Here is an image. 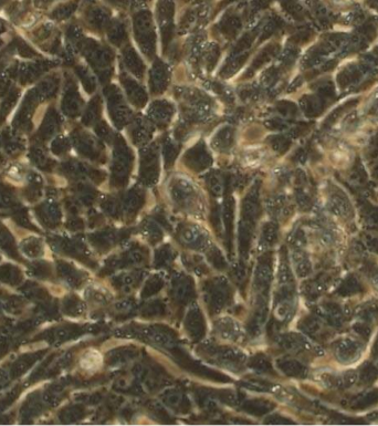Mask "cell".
<instances>
[{"label": "cell", "instance_id": "cell-8", "mask_svg": "<svg viewBox=\"0 0 378 426\" xmlns=\"http://www.w3.org/2000/svg\"><path fill=\"white\" fill-rule=\"evenodd\" d=\"M353 330L357 334L358 336H361L362 338H364L365 340L369 338L370 334H372V328L369 327V324L366 322H357L355 323L353 326Z\"/></svg>", "mask_w": 378, "mask_h": 426}, {"label": "cell", "instance_id": "cell-11", "mask_svg": "<svg viewBox=\"0 0 378 426\" xmlns=\"http://www.w3.org/2000/svg\"><path fill=\"white\" fill-rule=\"evenodd\" d=\"M305 328H307L308 334L315 335L318 331H321V324H319L318 320H310Z\"/></svg>", "mask_w": 378, "mask_h": 426}, {"label": "cell", "instance_id": "cell-4", "mask_svg": "<svg viewBox=\"0 0 378 426\" xmlns=\"http://www.w3.org/2000/svg\"><path fill=\"white\" fill-rule=\"evenodd\" d=\"M378 404V390L374 388L370 391L360 394L352 400L351 406L355 410H365Z\"/></svg>", "mask_w": 378, "mask_h": 426}, {"label": "cell", "instance_id": "cell-7", "mask_svg": "<svg viewBox=\"0 0 378 426\" xmlns=\"http://www.w3.org/2000/svg\"><path fill=\"white\" fill-rule=\"evenodd\" d=\"M378 378V369L372 363H365L361 369L360 380L364 385L372 384Z\"/></svg>", "mask_w": 378, "mask_h": 426}, {"label": "cell", "instance_id": "cell-1", "mask_svg": "<svg viewBox=\"0 0 378 426\" xmlns=\"http://www.w3.org/2000/svg\"><path fill=\"white\" fill-rule=\"evenodd\" d=\"M362 351V343L352 338L341 339L334 344V355L343 364L353 363L361 357Z\"/></svg>", "mask_w": 378, "mask_h": 426}, {"label": "cell", "instance_id": "cell-3", "mask_svg": "<svg viewBox=\"0 0 378 426\" xmlns=\"http://www.w3.org/2000/svg\"><path fill=\"white\" fill-rule=\"evenodd\" d=\"M355 316L368 324L378 321V300H369L355 309Z\"/></svg>", "mask_w": 378, "mask_h": 426}, {"label": "cell", "instance_id": "cell-10", "mask_svg": "<svg viewBox=\"0 0 378 426\" xmlns=\"http://www.w3.org/2000/svg\"><path fill=\"white\" fill-rule=\"evenodd\" d=\"M366 223L370 227H378V208L370 209L366 214Z\"/></svg>", "mask_w": 378, "mask_h": 426}, {"label": "cell", "instance_id": "cell-15", "mask_svg": "<svg viewBox=\"0 0 378 426\" xmlns=\"http://www.w3.org/2000/svg\"><path fill=\"white\" fill-rule=\"evenodd\" d=\"M377 358H378V357H377Z\"/></svg>", "mask_w": 378, "mask_h": 426}, {"label": "cell", "instance_id": "cell-5", "mask_svg": "<svg viewBox=\"0 0 378 426\" xmlns=\"http://www.w3.org/2000/svg\"><path fill=\"white\" fill-rule=\"evenodd\" d=\"M362 290H363V286L361 284V281L358 280V278L354 275H350V276H347L343 280V283L339 285L336 293L341 295V297H350V295L362 292Z\"/></svg>", "mask_w": 378, "mask_h": 426}, {"label": "cell", "instance_id": "cell-13", "mask_svg": "<svg viewBox=\"0 0 378 426\" xmlns=\"http://www.w3.org/2000/svg\"><path fill=\"white\" fill-rule=\"evenodd\" d=\"M373 355H374V357H375V358H377V357H378V338H377V340H376V342H375V344H374V348H373Z\"/></svg>", "mask_w": 378, "mask_h": 426}, {"label": "cell", "instance_id": "cell-12", "mask_svg": "<svg viewBox=\"0 0 378 426\" xmlns=\"http://www.w3.org/2000/svg\"><path fill=\"white\" fill-rule=\"evenodd\" d=\"M367 273H368L370 280L373 281V284L378 287V265L368 266Z\"/></svg>", "mask_w": 378, "mask_h": 426}, {"label": "cell", "instance_id": "cell-6", "mask_svg": "<svg viewBox=\"0 0 378 426\" xmlns=\"http://www.w3.org/2000/svg\"><path fill=\"white\" fill-rule=\"evenodd\" d=\"M331 209L334 214L339 216H348L351 214V206L345 197L335 195L331 199Z\"/></svg>", "mask_w": 378, "mask_h": 426}, {"label": "cell", "instance_id": "cell-14", "mask_svg": "<svg viewBox=\"0 0 378 426\" xmlns=\"http://www.w3.org/2000/svg\"><path fill=\"white\" fill-rule=\"evenodd\" d=\"M369 416H370V418H372V420H378V412L373 413L372 415H369Z\"/></svg>", "mask_w": 378, "mask_h": 426}, {"label": "cell", "instance_id": "cell-9", "mask_svg": "<svg viewBox=\"0 0 378 426\" xmlns=\"http://www.w3.org/2000/svg\"><path fill=\"white\" fill-rule=\"evenodd\" d=\"M364 243L366 247L375 254L378 255V236L375 234H365L364 235Z\"/></svg>", "mask_w": 378, "mask_h": 426}, {"label": "cell", "instance_id": "cell-2", "mask_svg": "<svg viewBox=\"0 0 378 426\" xmlns=\"http://www.w3.org/2000/svg\"><path fill=\"white\" fill-rule=\"evenodd\" d=\"M319 314L334 328H341L344 322V313L336 303H325L319 308Z\"/></svg>", "mask_w": 378, "mask_h": 426}]
</instances>
